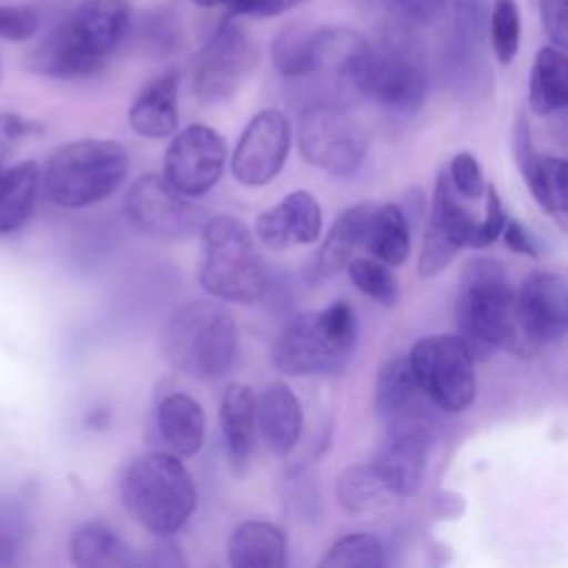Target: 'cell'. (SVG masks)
Masks as SVG:
<instances>
[{
    "mask_svg": "<svg viewBox=\"0 0 568 568\" xmlns=\"http://www.w3.org/2000/svg\"><path fill=\"white\" fill-rule=\"evenodd\" d=\"M455 326L475 359L497 348L535 353L517 322V291L493 257H475L464 266L455 295Z\"/></svg>",
    "mask_w": 568,
    "mask_h": 568,
    "instance_id": "6da1fadb",
    "label": "cell"
},
{
    "mask_svg": "<svg viewBox=\"0 0 568 568\" xmlns=\"http://www.w3.org/2000/svg\"><path fill=\"white\" fill-rule=\"evenodd\" d=\"M131 27L126 0H84L29 55V67L49 78L98 73Z\"/></svg>",
    "mask_w": 568,
    "mask_h": 568,
    "instance_id": "7a4b0ae2",
    "label": "cell"
},
{
    "mask_svg": "<svg viewBox=\"0 0 568 568\" xmlns=\"http://www.w3.org/2000/svg\"><path fill=\"white\" fill-rule=\"evenodd\" d=\"M120 499L140 526L169 537L193 515L197 488L178 455L155 450L133 459L124 468Z\"/></svg>",
    "mask_w": 568,
    "mask_h": 568,
    "instance_id": "3957f363",
    "label": "cell"
},
{
    "mask_svg": "<svg viewBox=\"0 0 568 568\" xmlns=\"http://www.w3.org/2000/svg\"><path fill=\"white\" fill-rule=\"evenodd\" d=\"M126 173L129 153L115 140H75L51 153L40 184L51 204L84 209L113 195Z\"/></svg>",
    "mask_w": 568,
    "mask_h": 568,
    "instance_id": "277c9868",
    "label": "cell"
},
{
    "mask_svg": "<svg viewBox=\"0 0 568 568\" xmlns=\"http://www.w3.org/2000/svg\"><path fill=\"white\" fill-rule=\"evenodd\" d=\"M202 288L224 302L251 304L266 291V266L248 226L233 215L206 217L202 226Z\"/></svg>",
    "mask_w": 568,
    "mask_h": 568,
    "instance_id": "5b68a950",
    "label": "cell"
},
{
    "mask_svg": "<svg viewBox=\"0 0 568 568\" xmlns=\"http://www.w3.org/2000/svg\"><path fill=\"white\" fill-rule=\"evenodd\" d=\"M237 324L217 302H189L169 322L166 355L189 377H222L237 355Z\"/></svg>",
    "mask_w": 568,
    "mask_h": 568,
    "instance_id": "8992f818",
    "label": "cell"
},
{
    "mask_svg": "<svg viewBox=\"0 0 568 568\" xmlns=\"http://www.w3.org/2000/svg\"><path fill=\"white\" fill-rule=\"evenodd\" d=\"M417 388L446 413L466 410L477 395L475 357L459 335H428L406 355Z\"/></svg>",
    "mask_w": 568,
    "mask_h": 568,
    "instance_id": "52a82bcc",
    "label": "cell"
},
{
    "mask_svg": "<svg viewBox=\"0 0 568 568\" xmlns=\"http://www.w3.org/2000/svg\"><path fill=\"white\" fill-rule=\"evenodd\" d=\"M297 144L304 160L335 178L353 175L366 155L362 126L342 109L311 104L300 115Z\"/></svg>",
    "mask_w": 568,
    "mask_h": 568,
    "instance_id": "ba28073f",
    "label": "cell"
},
{
    "mask_svg": "<svg viewBox=\"0 0 568 568\" xmlns=\"http://www.w3.org/2000/svg\"><path fill=\"white\" fill-rule=\"evenodd\" d=\"M124 213L138 231L158 240L193 237L206 222L204 209L158 173H146L129 186Z\"/></svg>",
    "mask_w": 568,
    "mask_h": 568,
    "instance_id": "9c48e42d",
    "label": "cell"
},
{
    "mask_svg": "<svg viewBox=\"0 0 568 568\" xmlns=\"http://www.w3.org/2000/svg\"><path fill=\"white\" fill-rule=\"evenodd\" d=\"M351 82L371 100L395 111L417 109L428 89L419 60L399 47H368L357 62Z\"/></svg>",
    "mask_w": 568,
    "mask_h": 568,
    "instance_id": "30bf717a",
    "label": "cell"
},
{
    "mask_svg": "<svg viewBox=\"0 0 568 568\" xmlns=\"http://www.w3.org/2000/svg\"><path fill=\"white\" fill-rule=\"evenodd\" d=\"M433 446L435 424L413 406L388 419L386 439L373 464L397 497H408L422 484Z\"/></svg>",
    "mask_w": 568,
    "mask_h": 568,
    "instance_id": "8fae6325",
    "label": "cell"
},
{
    "mask_svg": "<svg viewBox=\"0 0 568 568\" xmlns=\"http://www.w3.org/2000/svg\"><path fill=\"white\" fill-rule=\"evenodd\" d=\"M255 47L242 27L235 22H222L197 53L193 69V93L202 102H220L231 98L255 67Z\"/></svg>",
    "mask_w": 568,
    "mask_h": 568,
    "instance_id": "7c38bea8",
    "label": "cell"
},
{
    "mask_svg": "<svg viewBox=\"0 0 568 568\" xmlns=\"http://www.w3.org/2000/svg\"><path fill=\"white\" fill-rule=\"evenodd\" d=\"M226 164L224 138L206 124H189L173 135L164 151L166 182L189 197L209 193Z\"/></svg>",
    "mask_w": 568,
    "mask_h": 568,
    "instance_id": "4fadbf2b",
    "label": "cell"
},
{
    "mask_svg": "<svg viewBox=\"0 0 568 568\" xmlns=\"http://www.w3.org/2000/svg\"><path fill=\"white\" fill-rule=\"evenodd\" d=\"M475 224L473 213L464 206L462 195L453 189L448 173L439 171L417 260L419 275L424 280L439 275L455 260V255L470 244Z\"/></svg>",
    "mask_w": 568,
    "mask_h": 568,
    "instance_id": "5bb4252c",
    "label": "cell"
},
{
    "mask_svg": "<svg viewBox=\"0 0 568 568\" xmlns=\"http://www.w3.org/2000/svg\"><path fill=\"white\" fill-rule=\"evenodd\" d=\"M288 149V118L277 109H264L244 126L231 155V173L244 186L268 184L284 169Z\"/></svg>",
    "mask_w": 568,
    "mask_h": 568,
    "instance_id": "9a60e30c",
    "label": "cell"
},
{
    "mask_svg": "<svg viewBox=\"0 0 568 568\" xmlns=\"http://www.w3.org/2000/svg\"><path fill=\"white\" fill-rule=\"evenodd\" d=\"M517 322L532 351L561 339L568 328L566 280L552 271L528 275L517 291Z\"/></svg>",
    "mask_w": 568,
    "mask_h": 568,
    "instance_id": "2e32d148",
    "label": "cell"
},
{
    "mask_svg": "<svg viewBox=\"0 0 568 568\" xmlns=\"http://www.w3.org/2000/svg\"><path fill=\"white\" fill-rule=\"evenodd\" d=\"M344 359L346 355L328 339L317 311L295 315L273 346V366L288 377L335 371Z\"/></svg>",
    "mask_w": 568,
    "mask_h": 568,
    "instance_id": "e0dca14e",
    "label": "cell"
},
{
    "mask_svg": "<svg viewBox=\"0 0 568 568\" xmlns=\"http://www.w3.org/2000/svg\"><path fill=\"white\" fill-rule=\"evenodd\" d=\"M513 155L535 202L564 224L568 209V169L564 158L537 153L526 115L513 129Z\"/></svg>",
    "mask_w": 568,
    "mask_h": 568,
    "instance_id": "ac0fdd59",
    "label": "cell"
},
{
    "mask_svg": "<svg viewBox=\"0 0 568 568\" xmlns=\"http://www.w3.org/2000/svg\"><path fill=\"white\" fill-rule=\"evenodd\" d=\"M322 231V209L308 191H293L255 220V233L271 251L313 244Z\"/></svg>",
    "mask_w": 568,
    "mask_h": 568,
    "instance_id": "d6986e66",
    "label": "cell"
},
{
    "mask_svg": "<svg viewBox=\"0 0 568 568\" xmlns=\"http://www.w3.org/2000/svg\"><path fill=\"white\" fill-rule=\"evenodd\" d=\"M255 422L266 446L280 457L288 455L295 448L304 424L297 395L284 382H273L260 397H255Z\"/></svg>",
    "mask_w": 568,
    "mask_h": 568,
    "instance_id": "ffe728a7",
    "label": "cell"
},
{
    "mask_svg": "<svg viewBox=\"0 0 568 568\" xmlns=\"http://www.w3.org/2000/svg\"><path fill=\"white\" fill-rule=\"evenodd\" d=\"M178 73L166 71L149 82L129 109V124L142 138H169L178 131Z\"/></svg>",
    "mask_w": 568,
    "mask_h": 568,
    "instance_id": "44dd1931",
    "label": "cell"
},
{
    "mask_svg": "<svg viewBox=\"0 0 568 568\" xmlns=\"http://www.w3.org/2000/svg\"><path fill=\"white\" fill-rule=\"evenodd\" d=\"M158 430L178 457L200 453L206 435V415L197 399L186 393H169L158 404Z\"/></svg>",
    "mask_w": 568,
    "mask_h": 568,
    "instance_id": "7402d4cb",
    "label": "cell"
},
{
    "mask_svg": "<svg viewBox=\"0 0 568 568\" xmlns=\"http://www.w3.org/2000/svg\"><path fill=\"white\" fill-rule=\"evenodd\" d=\"M373 202H359L342 211V215L331 224L324 242L320 244L313 260V275L317 280L333 277L353 260L355 251L364 242V231L368 215L373 211Z\"/></svg>",
    "mask_w": 568,
    "mask_h": 568,
    "instance_id": "603a6c76",
    "label": "cell"
},
{
    "mask_svg": "<svg viewBox=\"0 0 568 568\" xmlns=\"http://www.w3.org/2000/svg\"><path fill=\"white\" fill-rule=\"evenodd\" d=\"M226 557L235 568H280L286 564V535L271 521H242L231 532Z\"/></svg>",
    "mask_w": 568,
    "mask_h": 568,
    "instance_id": "cb8c5ba5",
    "label": "cell"
},
{
    "mask_svg": "<svg viewBox=\"0 0 568 568\" xmlns=\"http://www.w3.org/2000/svg\"><path fill=\"white\" fill-rule=\"evenodd\" d=\"M220 426L231 464L244 470L255 442V393L244 384H231L220 402Z\"/></svg>",
    "mask_w": 568,
    "mask_h": 568,
    "instance_id": "d4e9b609",
    "label": "cell"
},
{
    "mask_svg": "<svg viewBox=\"0 0 568 568\" xmlns=\"http://www.w3.org/2000/svg\"><path fill=\"white\" fill-rule=\"evenodd\" d=\"M69 550L73 564L82 568H124L140 564L131 546L102 521L78 526L71 535Z\"/></svg>",
    "mask_w": 568,
    "mask_h": 568,
    "instance_id": "484cf974",
    "label": "cell"
},
{
    "mask_svg": "<svg viewBox=\"0 0 568 568\" xmlns=\"http://www.w3.org/2000/svg\"><path fill=\"white\" fill-rule=\"evenodd\" d=\"M528 104L537 115H550L568 104V60L564 49L548 44L537 51L528 78Z\"/></svg>",
    "mask_w": 568,
    "mask_h": 568,
    "instance_id": "4316f807",
    "label": "cell"
},
{
    "mask_svg": "<svg viewBox=\"0 0 568 568\" xmlns=\"http://www.w3.org/2000/svg\"><path fill=\"white\" fill-rule=\"evenodd\" d=\"M362 246L388 266L404 264L410 255V231L402 206L390 202L373 206Z\"/></svg>",
    "mask_w": 568,
    "mask_h": 568,
    "instance_id": "83f0119b",
    "label": "cell"
},
{
    "mask_svg": "<svg viewBox=\"0 0 568 568\" xmlns=\"http://www.w3.org/2000/svg\"><path fill=\"white\" fill-rule=\"evenodd\" d=\"M40 171L36 162H20L0 173V235L18 231L36 209Z\"/></svg>",
    "mask_w": 568,
    "mask_h": 568,
    "instance_id": "f1b7e54d",
    "label": "cell"
},
{
    "mask_svg": "<svg viewBox=\"0 0 568 568\" xmlns=\"http://www.w3.org/2000/svg\"><path fill=\"white\" fill-rule=\"evenodd\" d=\"M335 495L339 506L351 515L375 513L397 497L373 462L346 468L337 477Z\"/></svg>",
    "mask_w": 568,
    "mask_h": 568,
    "instance_id": "f546056e",
    "label": "cell"
},
{
    "mask_svg": "<svg viewBox=\"0 0 568 568\" xmlns=\"http://www.w3.org/2000/svg\"><path fill=\"white\" fill-rule=\"evenodd\" d=\"M417 382L408 357L388 359L375 379V410L382 419H393L395 415L415 406Z\"/></svg>",
    "mask_w": 568,
    "mask_h": 568,
    "instance_id": "4dcf8cb0",
    "label": "cell"
},
{
    "mask_svg": "<svg viewBox=\"0 0 568 568\" xmlns=\"http://www.w3.org/2000/svg\"><path fill=\"white\" fill-rule=\"evenodd\" d=\"M315 36L302 27H286L273 40L271 58L275 69L286 78H302L315 69Z\"/></svg>",
    "mask_w": 568,
    "mask_h": 568,
    "instance_id": "1f68e13d",
    "label": "cell"
},
{
    "mask_svg": "<svg viewBox=\"0 0 568 568\" xmlns=\"http://www.w3.org/2000/svg\"><path fill=\"white\" fill-rule=\"evenodd\" d=\"M346 273L355 288L382 306H395L399 300V282L388 264L375 257H353L346 264Z\"/></svg>",
    "mask_w": 568,
    "mask_h": 568,
    "instance_id": "d6a6232c",
    "label": "cell"
},
{
    "mask_svg": "<svg viewBox=\"0 0 568 568\" xmlns=\"http://www.w3.org/2000/svg\"><path fill=\"white\" fill-rule=\"evenodd\" d=\"M384 564V548L377 537L368 532H353L339 537L320 559L324 568H379Z\"/></svg>",
    "mask_w": 568,
    "mask_h": 568,
    "instance_id": "836d02e7",
    "label": "cell"
},
{
    "mask_svg": "<svg viewBox=\"0 0 568 568\" xmlns=\"http://www.w3.org/2000/svg\"><path fill=\"white\" fill-rule=\"evenodd\" d=\"M488 33L497 62H513L521 42V13L515 0H493L488 9Z\"/></svg>",
    "mask_w": 568,
    "mask_h": 568,
    "instance_id": "e575fe53",
    "label": "cell"
},
{
    "mask_svg": "<svg viewBox=\"0 0 568 568\" xmlns=\"http://www.w3.org/2000/svg\"><path fill=\"white\" fill-rule=\"evenodd\" d=\"M448 180L464 200H477L484 193V173L477 158L470 151H459L450 160Z\"/></svg>",
    "mask_w": 568,
    "mask_h": 568,
    "instance_id": "d590c367",
    "label": "cell"
},
{
    "mask_svg": "<svg viewBox=\"0 0 568 568\" xmlns=\"http://www.w3.org/2000/svg\"><path fill=\"white\" fill-rule=\"evenodd\" d=\"M506 220L508 217H506L504 202H501L497 189L493 184H488L486 186V213H484V220L479 224H475V231L470 235V246L484 248V246L493 244L501 235Z\"/></svg>",
    "mask_w": 568,
    "mask_h": 568,
    "instance_id": "8d00e7d4",
    "label": "cell"
},
{
    "mask_svg": "<svg viewBox=\"0 0 568 568\" xmlns=\"http://www.w3.org/2000/svg\"><path fill=\"white\" fill-rule=\"evenodd\" d=\"M40 27V13L33 7H0V38L22 42Z\"/></svg>",
    "mask_w": 568,
    "mask_h": 568,
    "instance_id": "74e56055",
    "label": "cell"
},
{
    "mask_svg": "<svg viewBox=\"0 0 568 568\" xmlns=\"http://www.w3.org/2000/svg\"><path fill=\"white\" fill-rule=\"evenodd\" d=\"M539 16L541 27L548 40L566 49L568 44V0H539Z\"/></svg>",
    "mask_w": 568,
    "mask_h": 568,
    "instance_id": "f35d334b",
    "label": "cell"
},
{
    "mask_svg": "<svg viewBox=\"0 0 568 568\" xmlns=\"http://www.w3.org/2000/svg\"><path fill=\"white\" fill-rule=\"evenodd\" d=\"M42 131V124L29 118H22L18 113H0V158H4L7 153L13 151V146Z\"/></svg>",
    "mask_w": 568,
    "mask_h": 568,
    "instance_id": "ab89813d",
    "label": "cell"
},
{
    "mask_svg": "<svg viewBox=\"0 0 568 568\" xmlns=\"http://www.w3.org/2000/svg\"><path fill=\"white\" fill-rule=\"evenodd\" d=\"M501 237H504L506 246L510 251H515V253H521V255H528V257H537L539 255L535 237L530 235V231L519 220H510V222L506 220Z\"/></svg>",
    "mask_w": 568,
    "mask_h": 568,
    "instance_id": "60d3db41",
    "label": "cell"
},
{
    "mask_svg": "<svg viewBox=\"0 0 568 568\" xmlns=\"http://www.w3.org/2000/svg\"><path fill=\"white\" fill-rule=\"evenodd\" d=\"M288 0H231L229 11L231 16H257V18H268L277 16L286 9Z\"/></svg>",
    "mask_w": 568,
    "mask_h": 568,
    "instance_id": "b9f144b4",
    "label": "cell"
},
{
    "mask_svg": "<svg viewBox=\"0 0 568 568\" xmlns=\"http://www.w3.org/2000/svg\"><path fill=\"white\" fill-rule=\"evenodd\" d=\"M406 18L417 22H428L444 9L446 0H390Z\"/></svg>",
    "mask_w": 568,
    "mask_h": 568,
    "instance_id": "7bdbcfd3",
    "label": "cell"
},
{
    "mask_svg": "<svg viewBox=\"0 0 568 568\" xmlns=\"http://www.w3.org/2000/svg\"><path fill=\"white\" fill-rule=\"evenodd\" d=\"M151 566H186V559L180 555V548L171 541H160L151 548V559H146Z\"/></svg>",
    "mask_w": 568,
    "mask_h": 568,
    "instance_id": "ee69618b",
    "label": "cell"
},
{
    "mask_svg": "<svg viewBox=\"0 0 568 568\" xmlns=\"http://www.w3.org/2000/svg\"><path fill=\"white\" fill-rule=\"evenodd\" d=\"M18 548V530L11 521L0 519V566L13 561V552Z\"/></svg>",
    "mask_w": 568,
    "mask_h": 568,
    "instance_id": "f6af8a7d",
    "label": "cell"
},
{
    "mask_svg": "<svg viewBox=\"0 0 568 568\" xmlns=\"http://www.w3.org/2000/svg\"><path fill=\"white\" fill-rule=\"evenodd\" d=\"M84 424H87L89 428H104V426L109 424V410H106V408H93V410L87 415Z\"/></svg>",
    "mask_w": 568,
    "mask_h": 568,
    "instance_id": "bcb514c9",
    "label": "cell"
},
{
    "mask_svg": "<svg viewBox=\"0 0 568 568\" xmlns=\"http://www.w3.org/2000/svg\"><path fill=\"white\" fill-rule=\"evenodd\" d=\"M200 7H229L231 0H193Z\"/></svg>",
    "mask_w": 568,
    "mask_h": 568,
    "instance_id": "7dc6e473",
    "label": "cell"
}]
</instances>
